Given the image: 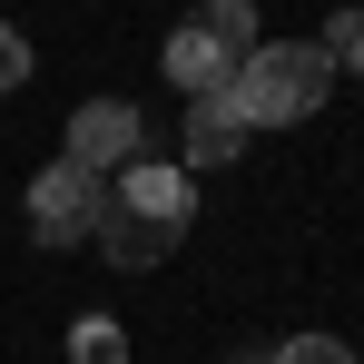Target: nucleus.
Masks as SVG:
<instances>
[{"label":"nucleus","mask_w":364,"mask_h":364,"mask_svg":"<svg viewBox=\"0 0 364 364\" xmlns=\"http://www.w3.org/2000/svg\"><path fill=\"white\" fill-rule=\"evenodd\" d=\"M178 237H187V168H158V158L119 168L99 197V246L119 266H168Z\"/></svg>","instance_id":"obj_1"},{"label":"nucleus","mask_w":364,"mask_h":364,"mask_svg":"<svg viewBox=\"0 0 364 364\" xmlns=\"http://www.w3.org/2000/svg\"><path fill=\"white\" fill-rule=\"evenodd\" d=\"M325 89H335V69L315 40H256V60L227 79V109H237V128H286V119H315Z\"/></svg>","instance_id":"obj_2"},{"label":"nucleus","mask_w":364,"mask_h":364,"mask_svg":"<svg viewBox=\"0 0 364 364\" xmlns=\"http://www.w3.org/2000/svg\"><path fill=\"white\" fill-rule=\"evenodd\" d=\"M246 60H256V10H246V0H207L178 40H168V79H178L187 99H227V79H237Z\"/></svg>","instance_id":"obj_3"},{"label":"nucleus","mask_w":364,"mask_h":364,"mask_svg":"<svg viewBox=\"0 0 364 364\" xmlns=\"http://www.w3.org/2000/svg\"><path fill=\"white\" fill-rule=\"evenodd\" d=\"M138 138H148V119H138V109H128V99H89V109H79V119H69V168H79V178H119V168H138Z\"/></svg>","instance_id":"obj_4"},{"label":"nucleus","mask_w":364,"mask_h":364,"mask_svg":"<svg viewBox=\"0 0 364 364\" xmlns=\"http://www.w3.org/2000/svg\"><path fill=\"white\" fill-rule=\"evenodd\" d=\"M99 197H109L99 178H79L69 158H50V168L30 178V227L50 246H79V237H99Z\"/></svg>","instance_id":"obj_5"},{"label":"nucleus","mask_w":364,"mask_h":364,"mask_svg":"<svg viewBox=\"0 0 364 364\" xmlns=\"http://www.w3.org/2000/svg\"><path fill=\"white\" fill-rule=\"evenodd\" d=\"M237 109H227V99H187V158H197V168H227V158H237Z\"/></svg>","instance_id":"obj_6"},{"label":"nucleus","mask_w":364,"mask_h":364,"mask_svg":"<svg viewBox=\"0 0 364 364\" xmlns=\"http://www.w3.org/2000/svg\"><path fill=\"white\" fill-rule=\"evenodd\" d=\"M69 364H128V335L109 325V315H89V325L69 335Z\"/></svg>","instance_id":"obj_7"},{"label":"nucleus","mask_w":364,"mask_h":364,"mask_svg":"<svg viewBox=\"0 0 364 364\" xmlns=\"http://www.w3.org/2000/svg\"><path fill=\"white\" fill-rule=\"evenodd\" d=\"M315 50H325V69H364V10H345V20H335Z\"/></svg>","instance_id":"obj_8"},{"label":"nucleus","mask_w":364,"mask_h":364,"mask_svg":"<svg viewBox=\"0 0 364 364\" xmlns=\"http://www.w3.org/2000/svg\"><path fill=\"white\" fill-rule=\"evenodd\" d=\"M266 364H355V355H345V345H335V335H296V345H286V355H266Z\"/></svg>","instance_id":"obj_9"},{"label":"nucleus","mask_w":364,"mask_h":364,"mask_svg":"<svg viewBox=\"0 0 364 364\" xmlns=\"http://www.w3.org/2000/svg\"><path fill=\"white\" fill-rule=\"evenodd\" d=\"M20 79H30V40L0 20V89H20Z\"/></svg>","instance_id":"obj_10"}]
</instances>
